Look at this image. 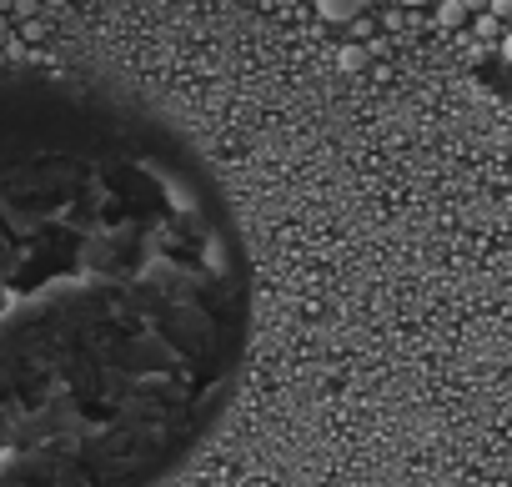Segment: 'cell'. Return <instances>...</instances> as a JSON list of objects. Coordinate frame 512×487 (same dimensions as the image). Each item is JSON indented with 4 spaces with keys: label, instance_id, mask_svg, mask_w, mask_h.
<instances>
[{
    "label": "cell",
    "instance_id": "cell-1",
    "mask_svg": "<svg viewBox=\"0 0 512 487\" xmlns=\"http://www.w3.org/2000/svg\"><path fill=\"white\" fill-rule=\"evenodd\" d=\"M357 6H362V0H317V16H327V21H352Z\"/></svg>",
    "mask_w": 512,
    "mask_h": 487
},
{
    "label": "cell",
    "instance_id": "cell-4",
    "mask_svg": "<svg viewBox=\"0 0 512 487\" xmlns=\"http://www.w3.org/2000/svg\"><path fill=\"white\" fill-rule=\"evenodd\" d=\"M402 6H427V0H402Z\"/></svg>",
    "mask_w": 512,
    "mask_h": 487
},
{
    "label": "cell",
    "instance_id": "cell-3",
    "mask_svg": "<svg viewBox=\"0 0 512 487\" xmlns=\"http://www.w3.org/2000/svg\"><path fill=\"white\" fill-rule=\"evenodd\" d=\"M502 51H507V61H512V36H507V41H502Z\"/></svg>",
    "mask_w": 512,
    "mask_h": 487
},
{
    "label": "cell",
    "instance_id": "cell-2",
    "mask_svg": "<svg viewBox=\"0 0 512 487\" xmlns=\"http://www.w3.org/2000/svg\"><path fill=\"white\" fill-rule=\"evenodd\" d=\"M437 16H442V26H457V21H462V6H457V0H442Z\"/></svg>",
    "mask_w": 512,
    "mask_h": 487
}]
</instances>
